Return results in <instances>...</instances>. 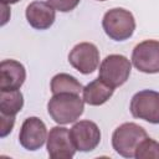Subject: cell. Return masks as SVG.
<instances>
[{
  "mask_svg": "<svg viewBox=\"0 0 159 159\" xmlns=\"http://www.w3.org/2000/svg\"><path fill=\"white\" fill-rule=\"evenodd\" d=\"M84 101L76 93H56L47 103V112L57 124L76 122L83 113Z\"/></svg>",
  "mask_w": 159,
  "mask_h": 159,
  "instance_id": "cell-1",
  "label": "cell"
},
{
  "mask_svg": "<svg viewBox=\"0 0 159 159\" xmlns=\"http://www.w3.org/2000/svg\"><path fill=\"white\" fill-rule=\"evenodd\" d=\"M102 26L109 39L114 41H124L132 37L135 30V20L129 10L114 7L104 14Z\"/></svg>",
  "mask_w": 159,
  "mask_h": 159,
  "instance_id": "cell-2",
  "label": "cell"
},
{
  "mask_svg": "<svg viewBox=\"0 0 159 159\" xmlns=\"http://www.w3.org/2000/svg\"><path fill=\"white\" fill-rule=\"evenodd\" d=\"M148 137L145 129L137 123L128 122L117 127L112 134V147L124 158H134L139 143Z\"/></svg>",
  "mask_w": 159,
  "mask_h": 159,
  "instance_id": "cell-3",
  "label": "cell"
},
{
  "mask_svg": "<svg viewBox=\"0 0 159 159\" xmlns=\"http://www.w3.org/2000/svg\"><path fill=\"white\" fill-rule=\"evenodd\" d=\"M132 70L130 61L123 55H109L99 65L98 78L108 86L117 88L127 82Z\"/></svg>",
  "mask_w": 159,
  "mask_h": 159,
  "instance_id": "cell-4",
  "label": "cell"
},
{
  "mask_svg": "<svg viewBox=\"0 0 159 159\" xmlns=\"http://www.w3.org/2000/svg\"><path fill=\"white\" fill-rule=\"evenodd\" d=\"M129 109L134 118L159 124V92L153 89L137 92L130 99Z\"/></svg>",
  "mask_w": 159,
  "mask_h": 159,
  "instance_id": "cell-5",
  "label": "cell"
},
{
  "mask_svg": "<svg viewBox=\"0 0 159 159\" xmlns=\"http://www.w3.org/2000/svg\"><path fill=\"white\" fill-rule=\"evenodd\" d=\"M132 63L143 73L159 72V41L145 40L139 42L132 52Z\"/></svg>",
  "mask_w": 159,
  "mask_h": 159,
  "instance_id": "cell-6",
  "label": "cell"
},
{
  "mask_svg": "<svg viewBox=\"0 0 159 159\" xmlns=\"http://www.w3.org/2000/svg\"><path fill=\"white\" fill-rule=\"evenodd\" d=\"M71 66L83 75H89L97 70L99 63V51L92 42L77 43L68 53Z\"/></svg>",
  "mask_w": 159,
  "mask_h": 159,
  "instance_id": "cell-7",
  "label": "cell"
},
{
  "mask_svg": "<svg viewBox=\"0 0 159 159\" xmlns=\"http://www.w3.org/2000/svg\"><path fill=\"white\" fill-rule=\"evenodd\" d=\"M71 139L80 152H91L101 142V130L92 120H80L70 129Z\"/></svg>",
  "mask_w": 159,
  "mask_h": 159,
  "instance_id": "cell-8",
  "label": "cell"
},
{
  "mask_svg": "<svg viewBox=\"0 0 159 159\" xmlns=\"http://www.w3.org/2000/svg\"><path fill=\"white\" fill-rule=\"evenodd\" d=\"M46 147L52 159H71L77 150L71 139L70 130L60 125L50 129Z\"/></svg>",
  "mask_w": 159,
  "mask_h": 159,
  "instance_id": "cell-9",
  "label": "cell"
},
{
  "mask_svg": "<svg viewBox=\"0 0 159 159\" xmlns=\"http://www.w3.org/2000/svg\"><path fill=\"white\" fill-rule=\"evenodd\" d=\"M47 135L45 123L37 117H29L20 128L19 142L27 150H37L45 144Z\"/></svg>",
  "mask_w": 159,
  "mask_h": 159,
  "instance_id": "cell-10",
  "label": "cell"
},
{
  "mask_svg": "<svg viewBox=\"0 0 159 159\" xmlns=\"http://www.w3.org/2000/svg\"><path fill=\"white\" fill-rule=\"evenodd\" d=\"M26 20L36 30H47L56 19L55 9L47 1H32L26 7Z\"/></svg>",
  "mask_w": 159,
  "mask_h": 159,
  "instance_id": "cell-11",
  "label": "cell"
},
{
  "mask_svg": "<svg viewBox=\"0 0 159 159\" xmlns=\"http://www.w3.org/2000/svg\"><path fill=\"white\" fill-rule=\"evenodd\" d=\"M26 80V70L15 60H4L0 63V91L19 89Z\"/></svg>",
  "mask_w": 159,
  "mask_h": 159,
  "instance_id": "cell-12",
  "label": "cell"
},
{
  "mask_svg": "<svg viewBox=\"0 0 159 159\" xmlns=\"http://www.w3.org/2000/svg\"><path fill=\"white\" fill-rule=\"evenodd\" d=\"M114 88L108 86L101 78L93 80L83 87V101L89 106H101L113 96Z\"/></svg>",
  "mask_w": 159,
  "mask_h": 159,
  "instance_id": "cell-13",
  "label": "cell"
},
{
  "mask_svg": "<svg viewBox=\"0 0 159 159\" xmlns=\"http://www.w3.org/2000/svg\"><path fill=\"white\" fill-rule=\"evenodd\" d=\"M52 94L56 93H76L80 94L83 91L82 84L80 81H77L76 77L68 75V73H57L52 77L51 84H50Z\"/></svg>",
  "mask_w": 159,
  "mask_h": 159,
  "instance_id": "cell-14",
  "label": "cell"
},
{
  "mask_svg": "<svg viewBox=\"0 0 159 159\" xmlns=\"http://www.w3.org/2000/svg\"><path fill=\"white\" fill-rule=\"evenodd\" d=\"M24 106V96L19 89L0 91V113L16 116Z\"/></svg>",
  "mask_w": 159,
  "mask_h": 159,
  "instance_id": "cell-15",
  "label": "cell"
},
{
  "mask_svg": "<svg viewBox=\"0 0 159 159\" xmlns=\"http://www.w3.org/2000/svg\"><path fill=\"white\" fill-rule=\"evenodd\" d=\"M137 159H159V143L149 137L143 139L135 149Z\"/></svg>",
  "mask_w": 159,
  "mask_h": 159,
  "instance_id": "cell-16",
  "label": "cell"
},
{
  "mask_svg": "<svg viewBox=\"0 0 159 159\" xmlns=\"http://www.w3.org/2000/svg\"><path fill=\"white\" fill-rule=\"evenodd\" d=\"M47 2L55 10H58L61 12H68L80 4V0H47Z\"/></svg>",
  "mask_w": 159,
  "mask_h": 159,
  "instance_id": "cell-17",
  "label": "cell"
},
{
  "mask_svg": "<svg viewBox=\"0 0 159 159\" xmlns=\"http://www.w3.org/2000/svg\"><path fill=\"white\" fill-rule=\"evenodd\" d=\"M15 124V116H7L0 113V137L5 138L14 128Z\"/></svg>",
  "mask_w": 159,
  "mask_h": 159,
  "instance_id": "cell-18",
  "label": "cell"
},
{
  "mask_svg": "<svg viewBox=\"0 0 159 159\" xmlns=\"http://www.w3.org/2000/svg\"><path fill=\"white\" fill-rule=\"evenodd\" d=\"M20 0H1V4H6V5H11V4H16Z\"/></svg>",
  "mask_w": 159,
  "mask_h": 159,
  "instance_id": "cell-19",
  "label": "cell"
},
{
  "mask_svg": "<svg viewBox=\"0 0 159 159\" xmlns=\"http://www.w3.org/2000/svg\"><path fill=\"white\" fill-rule=\"evenodd\" d=\"M98 1H106V0H98Z\"/></svg>",
  "mask_w": 159,
  "mask_h": 159,
  "instance_id": "cell-20",
  "label": "cell"
}]
</instances>
